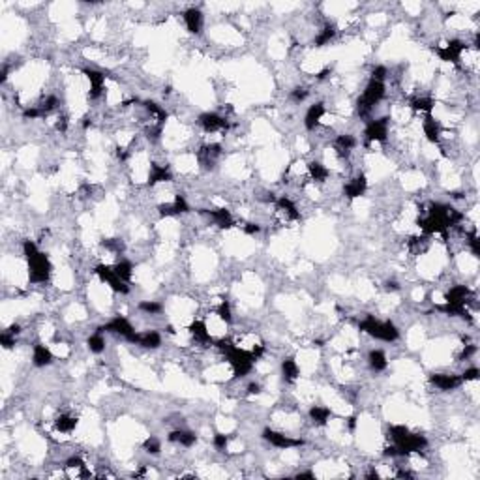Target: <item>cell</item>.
I'll list each match as a JSON object with an SVG mask.
<instances>
[{"label": "cell", "mask_w": 480, "mask_h": 480, "mask_svg": "<svg viewBox=\"0 0 480 480\" xmlns=\"http://www.w3.org/2000/svg\"><path fill=\"white\" fill-rule=\"evenodd\" d=\"M184 23L191 34H199L203 29V13L197 8H190L184 12Z\"/></svg>", "instance_id": "5bb4252c"}, {"label": "cell", "mask_w": 480, "mask_h": 480, "mask_svg": "<svg viewBox=\"0 0 480 480\" xmlns=\"http://www.w3.org/2000/svg\"><path fill=\"white\" fill-rule=\"evenodd\" d=\"M8 332H12V334L15 336V334H19V332H21V326H19V324H12V326L8 329Z\"/></svg>", "instance_id": "9f6ffc18"}, {"label": "cell", "mask_w": 480, "mask_h": 480, "mask_svg": "<svg viewBox=\"0 0 480 480\" xmlns=\"http://www.w3.org/2000/svg\"><path fill=\"white\" fill-rule=\"evenodd\" d=\"M296 478L300 480V478H315V474L312 473V471H306V473H298L296 474Z\"/></svg>", "instance_id": "db71d44e"}, {"label": "cell", "mask_w": 480, "mask_h": 480, "mask_svg": "<svg viewBox=\"0 0 480 480\" xmlns=\"http://www.w3.org/2000/svg\"><path fill=\"white\" fill-rule=\"evenodd\" d=\"M278 207L284 210V212H287V214H289L293 220H298V218H300V212L296 210L295 203L291 201L289 197H280V199H278Z\"/></svg>", "instance_id": "d6a6232c"}, {"label": "cell", "mask_w": 480, "mask_h": 480, "mask_svg": "<svg viewBox=\"0 0 480 480\" xmlns=\"http://www.w3.org/2000/svg\"><path fill=\"white\" fill-rule=\"evenodd\" d=\"M135 343H139L141 347H146V349H156L160 347V343H162V336L158 334V332H154V330H148V332H137V341Z\"/></svg>", "instance_id": "d6986e66"}, {"label": "cell", "mask_w": 480, "mask_h": 480, "mask_svg": "<svg viewBox=\"0 0 480 480\" xmlns=\"http://www.w3.org/2000/svg\"><path fill=\"white\" fill-rule=\"evenodd\" d=\"M368 364L373 371H385L388 368V360L381 349H373L368 355Z\"/></svg>", "instance_id": "44dd1931"}, {"label": "cell", "mask_w": 480, "mask_h": 480, "mask_svg": "<svg viewBox=\"0 0 480 480\" xmlns=\"http://www.w3.org/2000/svg\"><path fill=\"white\" fill-rule=\"evenodd\" d=\"M308 171H310V176H312L315 182H324V180L329 179V169L319 162L310 163V165H308Z\"/></svg>", "instance_id": "f1b7e54d"}, {"label": "cell", "mask_w": 480, "mask_h": 480, "mask_svg": "<svg viewBox=\"0 0 480 480\" xmlns=\"http://www.w3.org/2000/svg\"><path fill=\"white\" fill-rule=\"evenodd\" d=\"M263 355H265V347H263V345H257V347L251 351V357H254V360H259Z\"/></svg>", "instance_id": "f907efd6"}, {"label": "cell", "mask_w": 480, "mask_h": 480, "mask_svg": "<svg viewBox=\"0 0 480 480\" xmlns=\"http://www.w3.org/2000/svg\"><path fill=\"white\" fill-rule=\"evenodd\" d=\"M259 392H261V387L257 383H251L248 387V394H259Z\"/></svg>", "instance_id": "f5cc1de1"}, {"label": "cell", "mask_w": 480, "mask_h": 480, "mask_svg": "<svg viewBox=\"0 0 480 480\" xmlns=\"http://www.w3.org/2000/svg\"><path fill=\"white\" fill-rule=\"evenodd\" d=\"M190 334L193 336L199 343H209L210 341V334H209V330H207V324L203 323V321H193V323L190 324Z\"/></svg>", "instance_id": "484cf974"}, {"label": "cell", "mask_w": 480, "mask_h": 480, "mask_svg": "<svg viewBox=\"0 0 480 480\" xmlns=\"http://www.w3.org/2000/svg\"><path fill=\"white\" fill-rule=\"evenodd\" d=\"M188 210H190V207H188V203H186L184 197L176 195L171 205H162V207H160V214L162 216H176V214H184V212H188Z\"/></svg>", "instance_id": "9a60e30c"}, {"label": "cell", "mask_w": 480, "mask_h": 480, "mask_svg": "<svg viewBox=\"0 0 480 480\" xmlns=\"http://www.w3.org/2000/svg\"><path fill=\"white\" fill-rule=\"evenodd\" d=\"M66 467H85V463H83L81 458L77 456H71L68 462H66Z\"/></svg>", "instance_id": "7dc6e473"}, {"label": "cell", "mask_w": 480, "mask_h": 480, "mask_svg": "<svg viewBox=\"0 0 480 480\" xmlns=\"http://www.w3.org/2000/svg\"><path fill=\"white\" fill-rule=\"evenodd\" d=\"M476 353V347L474 345H467V347L463 349V353H462V359H469L471 355H474Z\"/></svg>", "instance_id": "816d5d0a"}, {"label": "cell", "mask_w": 480, "mask_h": 480, "mask_svg": "<svg viewBox=\"0 0 480 480\" xmlns=\"http://www.w3.org/2000/svg\"><path fill=\"white\" fill-rule=\"evenodd\" d=\"M115 332V334H120L122 338H126L128 341H132V343H135L137 341V332L133 330V326L130 324V321L124 317H115L113 321H109V323L105 324V326H102L99 329V332Z\"/></svg>", "instance_id": "8992f818"}, {"label": "cell", "mask_w": 480, "mask_h": 480, "mask_svg": "<svg viewBox=\"0 0 480 480\" xmlns=\"http://www.w3.org/2000/svg\"><path fill=\"white\" fill-rule=\"evenodd\" d=\"M32 362L38 368H43V366H49L53 362V353L51 349L45 347V345H34V351H32Z\"/></svg>", "instance_id": "ac0fdd59"}, {"label": "cell", "mask_w": 480, "mask_h": 480, "mask_svg": "<svg viewBox=\"0 0 480 480\" xmlns=\"http://www.w3.org/2000/svg\"><path fill=\"white\" fill-rule=\"evenodd\" d=\"M102 246L107 248V249H111V251H116V254H120L122 251V242L118 240V238H107V240L102 242Z\"/></svg>", "instance_id": "f35d334b"}, {"label": "cell", "mask_w": 480, "mask_h": 480, "mask_svg": "<svg viewBox=\"0 0 480 480\" xmlns=\"http://www.w3.org/2000/svg\"><path fill=\"white\" fill-rule=\"evenodd\" d=\"M263 439L268 441L270 445L278 446V448H296V446H302L304 441L302 439H293L289 435L280 434V432H274V430H263Z\"/></svg>", "instance_id": "ba28073f"}, {"label": "cell", "mask_w": 480, "mask_h": 480, "mask_svg": "<svg viewBox=\"0 0 480 480\" xmlns=\"http://www.w3.org/2000/svg\"><path fill=\"white\" fill-rule=\"evenodd\" d=\"M323 115H324V105L323 104L312 105V107L308 109L306 116H304V126H306V130H315V126L321 122Z\"/></svg>", "instance_id": "e0dca14e"}, {"label": "cell", "mask_w": 480, "mask_h": 480, "mask_svg": "<svg viewBox=\"0 0 480 480\" xmlns=\"http://www.w3.org/2000/svg\"><path fill=\"white\" fill-rule=\"evenodd\" d=\"M41 115H45L41 109H27L24 111V116H27V118H38V116H41Z\"/></svg>", "instance_id": "681fc988"}, {"label": "cell", "mask_w": 480, "mask_h": 480, "mask_svg": "<svg viewBox=\"0 0 480 480\" xmlns=\"http://www.w3.org/2000/svg\"><path fill=\"white\" fill-rule=\"evenodd\" d=\"M332 417V413H330L329 407H321V405H313L312 409H310V418H312L313 422L317 424V426H324V424L329 422V418Z\"/></svg>", "instance_id": "4316f807"}, {"label": "cell", "mask_w": 480, "mask_h": 480, "mask_svg": "<svg viewBox=\"0 0 480 480\" xmlns=\"http://www.w3.org/2000/svg\"><path fill=\"white\" fill-rule=\"evenodd\" d=\"M139 308L143 310V312L152 313V315H154V313H160V312H162V304H160V302H152V300H150V302H148V300L141 302Z\"/></svg>", "instance_id": "8d00e7d4"}, {"label": "cell", "mask_w": 480, "mask_h": 480, "mask_svg": "<svg viewBox=\"0 0 480 480\" xmlns=\"http://www.w3.org/2000/svg\"><path fill=\"white\" fill-rule=\"evenodd\" d=\"M366 188H368L366 176L364 174H360V176L353 179L347 186H345V188H343V193H345V197H349V199H357V197L364 195Z\"/></svg>", "instance_id": "2e32d148"}, {"label": "cell", "mask_w": 480, "mask_h": 480, "mask_svg": "<svg viewBox=\"0 0 480 480\" xmlns=\"http://www.w3.org/2000/svg\"><path fill=\"white\" fill-rule=\"evenodd\" d=\"M394 446L398 450V456H407L411 452H420L422 448H426L428 441L420 434H407L401 441L394 443Z\"/></svg>", "instance_id": "5b68a950"}, {"label": "cell", "mask_w": 480, "mask_h": 480, "mask_svg": "<svg viewBox=\"0 0 480 480\" xmlns=\"http://www.w3.org/2000/svg\"><path fill=\"white\" fill-rule=\"evenodd\" d=\"M291 98L295 99V102H302V99L308 98V90L304 87H296L293 92H291Z\"/></svg>", "instance_id": "f6af8a7d"}, {"label": "cell", "mask_w": 480, "mask_h": 480, "mask_svg": "<svg viewBox=\"0 0 480 480\" xmlns=\"http://www.w3.org/2000/svg\"><path fill=\"white\" fill-rule=\"evenodd\" d=\"M298 373H300V370H298L295 359H285L284 362H282V375H284V381L293 383L296 377H298Z\"/></svg>", "instance_id": "d4e9b609"}, {"label": "cell", "mask_w": 480, "mask_h": 480, "mask_svg": "<svg viewBox=\"0 0 480 480\" xmlns=\"http://www.w3.org/2000/svg\"><path fill=\"white\" fill-rule=\"evenodd\" d=\"M227 445H229V437H227L225 434H216L214 435V446L218 448V450L223 452L227 448Z\"/></svg>", "instance_id": "60d3db41"}, {"label": "cell", "mask_w": 480, "mask_h": 480, "mask_svg": "<svg viewBox=\"0 0 480 480\" xmlns=\"http://www.w3.org/2000/svg\"><path fill=\"white\" fill-rule=\"evenodd\" d=\"M478 375H480V371H478V368H469V370H465L462 373V381H476L478 379Z\"/></svg>", "instance_id": "7bdbcfd3"}, {"label": "cell", "mask_w": 480, "mask_h": 480, "mask_svg": "<svg viewBox=\"0 0 480 480\" xmlns=\"http://www.w3.org/2000/svg\"><path fill=\"white\" fill-rule=\"evenodd\" d=\"M115 272H116V276L120 280H124V282H130L132 280V272H133V265L130 263V261H120L118 265L115 266Z\"/></svg>", "instance_id": "836d02e7"}, {"label": "cell", "mask_w": 480, "mask_h": 480, "mask_svg": "<svg viewBox=\"0 0 480 480\" xmlns=\"http://www.w3.org/2000/svg\"><path fill=\"white\" fill-rule=\"evenodd\" d=\"M411 105H413V109L415 111H420V113H432V109H434V99L432 98H417Z\"/></svg>", "instance_id": "e575fe53"}, {"label": "cell", "mask_w": 480, "mask_h": 480, "mask_svg": "<svg viewBox=\"0 0 480 480\" xmlns=\"http://www.w3.org/2000/svg\"><path fill=\"white\" fill-rule=\"evenodd\" d=\"M469 246H471V251H473L474 257H478L480 255V240H478V237H476V233H471V235H469Z\"/></svg>", "instance_id": "b9f144b4"}, {"label": "cell", "mask_w": 480, "mask_h": 480, "mask_svg": "<svg viewBox=\"0 0 480 480\" xmlns=\"http://www.w3.org/2000/svg\"><path fill=\"white\" fill-rule=\"evenodd\" d=\"M359 326L362 332H366L371 338H377V340L381 341H396L399 338V332L394 326V323H390V321H379L373 315H366L360 321Z\"/></svg>", "instance_id": "3957f363"}, {"label": "cell", "mask_w": 480, "mask_h": 480, "mask_svg": "<svg viewBox=\"0 0 480 480\" xmlns=\"http://www.w3.org/2000/svg\"><path fill=\"white\" fill-rule=\"evenodd\" d=\"M355 146H357V139L353 135H340L336 139V150L340 156H349V152L353 150Z\"/></svg>", "instance_id": "cb8c5ba5"}, {"label": "cell", "mask_w": 480, "mask_h": 480, "mask_svg": "<svg viewBox=\"0 0 480 480\" xmlns=\"http://www.w3.org/2000/svg\"><path fill=\"white\" fill-rule=\"evenodd\" d=\"M87 345H88V349L92 351V353H96V355H99L102 351L105 349V340H104V336H102V332H96V334H92L90 338L87 340Z\"/></svg>", "instance_id": "1f68e13d"}, {"label": "cell", "mask_w": 480, "mask_h": 480, "mask_svg": "<svg viewBox=\"0 0 480 480\" xmlns=\"http://www.w3.org/2000/svg\"><path fill=\"white\" fill-rule=\"evenodd\" d=\"M355 426H357V418H355V417H351V418H349V428L353 430Z\"/></svg>", "instance_id": "6f0895ef"}, {"label": "cell", "mask_w": 480, "mask_h": 480, "mask_svg": "<svg viewBox=\"0 0 480 480\" xmlns=\"http://www.w3.org/2000/svg\"><path fill=\"white\" fill-rule=\"evenodd\" d=\"M259 231H261V227L257 225V223H246V225H244V233H246V235H257Z\"/></svg>", "instance_id": "c3c4849f"}, {"label": "cell", "mask_w": 480, "mask_h": 480, "mask_svg": "<svg viewBox=\"0 0 480 480\" xmlns=\"http://www.w3.org/2000/svg\"><path fill=\"white\" fill-rule=\"evenodd\" d=\"M467 49V45L463 43L462 40H450L446 45L443 47H437L435 49V53L439 55L441 60H445V62H460V57H462V53Z\"/></svg>", "instance_id": "9c48e42d"}, {"label": "cell", "mask_w": 480, "mask_h": 480, "mask_svg": "<svg viewBox=\"0 0 480 480\" xmlns=\"http://www.w3.org/2000/svg\"><path fill=\"white\" fill-rule=\"evenodd\" d=\"M366 139L368 141H385L388 135V118H377L366 126Z\"/></svg>", "instance_id": "30bf717a"}, {"label": "cell", "mask_w": 480, "mask_h": 480, "mask_svg": "<svg viewBox=\"0 0 480 480\" xmlns=\"http://www.w3.org/2000/svg\"><path fill=\"white\" fill-rule=\"evenodd\" d=\"M216 313L220 315L221 321H225V323H231V308H229V304L227 302H221L220 306H218V310H216Z\"/></svg>", "instance_id": "74e56055"}, {"label": "cell", "mask_w": 480, "mask_h": 480, "mask_svg": "<svg viewBox=\"0 0 480 480\" xmlns=\"http://www.w3.org/2000/svg\"><path fill=\"white\" fill-rule=\"evenodd\" d=\"M85 75H87L88 83H90V98L92 99L99 98L105 87V75L98 70H85Z\"/></svg>", "instance_id": "4fadbf2b"}, {"label": "cell", "mask_w": 480, "mask_h": 480, "mask_svg": "<svg viewBox=\"0 0 480 480\" xmlns=\"http://www.w3.org/2000/svg\"><path fill=\"white\" fill-rule=\"evenodd\" d=\"M94 272L98 274L102 282H107L111 289L116 291V293H122V295H126L128 291H130V287H128L126 282L116 276L115 268H109V266H105V265H98Z\"/></svg>", "instance_id": "52a82bcc"}, {"label": "cell", "mask_w": 480, "mask_h": 480, "mask_svg": "<svg viewBox=\"0 0 480 480\" xmlns=\"http://www.w3.org/2000/svg\"><path fill=\"white\" fill-rule=\"evenodd\" d=\"M218 347H220L221 353L225 355V359L229 360V364L233 366V371H235L237 377L248 375L249 371H251L254 362H255L251 353L238 349L235 343H231V341H227V340L218 341Z\"/></svg>", "instance_id": "7a4b0ae2"}, {"label": "cell", "mask_w": 480, "mask_h": 480, "mask_svg": "<svg viewBox=\"0 0 480 480\" xmlns=\"http://www.w3.org/2000/svg\"><path fill=\"white\" fill-rule=\"evenodd\" d=\"M430 381L441 390H454L463 383L460 375H450V373H434L430 375Z\"/></svg>", "instance_id": "7c38bea8"}, {"label": "cell", "mask_w": 480, "mask_h": 480, "mask_svg": "<svg viewBox=\"0 0 480 480\" xmlns=\"http://www.w3.org/2000/svg\"><path fill=\"white\" fill-rule=\"evenodd\" d=\"M424 133H426V137H428L432 143H439V126H437V122L432 118V116H428L426 120H424Z\"/></svg>", "instance_id": "f546056e"}, {"label": "cell", "mask_w": 480, "mask_h": 480, "mask_svg": "<svg viewBox=\"0 0 480 480\" xmlns=\"http://www.w3.org/2000/svg\"><path fill=\"white\" fill-rule=\"evenodd\" d=\"M336 36V27L334 24H326L321 32H319V36L315 38V47H323V45H326L332 38Z\"/></svg>", "instance_id": "4dcf8cb0"}, {"label": "cell", "mask_w": 480, "mask_h": 480, "mask_svg": "<svg viewBox=\"0 0 480 480\" xmlns=\"http://www.w3.org/2000/svg\"><path fill=\"white\" fill-rule=\"evenodd\" d=\"M199 124L203 126V130L205 132H220V130H225L227 128V120L223 118V116L216 115V113H203L201 116H199Z\"/></svg>", "instance_id": "8fae6325"}, {"label": "cell", "mask_w": 480, "mask_h": 480, "mask_svg": "<svg viewBox=\"0 0 480 480\" xmlns=\"http://www.w3.org/2000/svg\"><path fill=\"white\" fill-rule=\"evenodd\" d=\"M0 343H2L4 349H12L13 345H15V336L6 330V332H2V336H0Z\"/></svg>", "instance_id": "ab89813d"}, {"label": "cell", "mask_w": 480, "mask_h": 480, "mask_svg": "<svg viewBox=\"0 0 480 480\" xmlns=\"http://www.w3.org/2000/svg\"><path fill=\"white\" fill-rule=\"evenodd\" d=\"M205 214H209L212 220L218 223L220 227H233V218H231V212L225 209H212V210H205Z\"/></svg>", "instance_id": "603a6c76"}, {"label": "cell", "mask_w": 480, "mask_h": 480, "mask_svg": "<svg viewBox=\"0 0 480 480\" xmlns=\"http://www.w3.org/2000/svg\"><path fill=\"white\" fill-rule=\"evenodd\" d=\"M23 251H24L27 261H29L30 284H43V282H47L53 270L49 257H47L45 254H41L40 249H38V246H36L32 240H24Z\"/></svg>", "instance_id": "6da1fadb"}, {"label": "cell", "mask_w": 480, "mask_h": 480, "mask_svg": "<svg viewBox=\"0 0 480 480\" xmlns=\"http://www.w3.org/2000/svg\"><path fill=\"white\" fill-rule=\"evenodd\" d=\"M55 426H57L58 432L70 434V432H73V430L77 428V418L70 417V415H60V417L55 420Z\"/></svg>", "instance_id": "83f0119b"}, {"label": "cell", "mask_w": 480, "mask_h": 480, "mask_svg": "<svg viewBox=\"0 0 480 480\" xmlns=\"http://www.w3.org/2000/svg\"><path fill=\"white\" fill-rule=\"evenodd\" d=\"M383 96H385V83L373 81V79H371V81L368 83V87H366L364 94H362L359 99V115L360 116L370 115V111L373 109V105H375L377 102H381Z\"/></svg>", "instance_id": "277c9868"}, {"label": "cell", "mask_w": 480, "mask_h": 480, "mask_svg": "<svg viewBox=\"0 0 480 480\" xmlns=\"http://www.w3.org/2000/svg\"><path fill=\"white\" fill-rule=\"evenodd\" d=\"M385 289H387V291H398L399 287H398V284H396V282H387Z\"/></svg>", "instance_id": "11a10c76"}, {"label": "cell", "mask_w": 480, "mask_h": 480, "mask_svg": "<svg viewBox=\"0 0 480 480\" xmlns=\"http://www.w3.org/2000/svg\"><path fill=\"white\" fill-rule=\"evenodd\" d=\"M143 448H145L148 454H158V452L162 450V445H160V441H158L156 437H148V439L143 443Z\"/></svg>", "instance_id": "d590c367"}, {"label": "cell", "mask_w": 480, "mask_h": 480, "mask_svg": "<svg viewBox=\"0 0 480 480\" xmlns=\"http://www.w3.org/2000/svg\"><path fill=\"white\" fill-rule=\"evenodd\" d=\"M57 104H58V99L55 98V96H49V98L43 102V105H41L40 109L43 111V113H49L51 109H55V107H57Z\"/></svg>", "instance_id": "bcb514c9"}, {"label": "cell", "mask_w": 480, "mask_h": 480, "mask_svg": "<svg viewBox=\"0 0 480 480\" xmlns=\"http://www.w3.org/2000/svg\"><path fill=\"white\" fill-rule=\"evenodd\" d=\"M169 441H171V443H176V445H182V446H193L197 443V437H195V434L186 432V430H174V432L169 434Z\"/></svg>", "instance_id": "ffe728a7"}, {"label": "cell", "mask_w": 480, "mask_h": 480, "mask_svg": "<svg viewBox=\"0 0 480 480\" xmlns=\"http://www.w3.org/2000/svg\"><path fill=\"white\" fill-rule=\"evenodd\" d=\"M385 77H387V68L385 66H377L375 70L371 71V79L373 81H385Z\"/></svg>", "instance_id": "ee69618b"}, {"label": "cell", "mask_w": 480, "mask_h": 480, "mask_svg": "<svg viewBox=\"0 0 480 480\" xmlns=\"http://www.w3.org/2000/svg\"><path fill=\"white\" fill-rule=\"evenodd\" d=\"M169 180H171L169 169L163 167V165H158V163H152L150 173H148V184L154 186L158 182H169Z\"/></svg>", "instance_id": "7402d4cb"}]
</instances>
